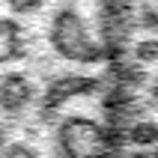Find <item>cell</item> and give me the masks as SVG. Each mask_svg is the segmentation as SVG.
<instances>
[{
    "instance_id": "1",
    "label": "cell",
    "mask_w": 158,
    "mask_h": 158,
    "mask_svg": "<svg viewBox=\"0 0 158 158\" xmlns=\"http://www.w3.org/2000/svg\"><path fill=\"white\" fill-rule=\"evenodd\" d=\"M54 54H60L63 60L72 63H98L105 57V48L93 39L87 21L81 18L78 9L63 6L54 12L51 18V30H48Z\"/></svg>"
},
{
    "instance_id": "7",
    "label": "cell",
    "mask_w": 158,
    "mask_h": 158,
    "mask_svg": "<svg viewBox=\"0 0 158 158\" xmlns=\"http://www.w3.org/2000/svg\"><path fill=\"white\" fill-rule=\"evenodd\" d=\"M134 57H137L140 63L158 60V39H146V42H140L137 48H134Z\"/></svg>"
},
{
    "instance_id": "4",
    "label": "cell",
    "mask_w": 158,
    "mask_h": 158,
    "mask_svg": "<svg viewBox=\"0 0 158 158\" xmlns=\"http://www.w3.org/2000/svg\"><path fill=\"white\" fill-rule=\"evenodd\" d=\"M93 89H96V78H87V75H60V78H54L48 84V89H45V110L60 107L72 96H87Z\"/></svg>"
},
{
    "instance_id": "6",
    "label": "cell",
    "mask_w": 158,
    "mask_h": 158,
    "mask_svg": "<svg viewBox=\"0 0 158 158\" xmlns=\"http://www.w3.org/2000/svg\"><path fill=\"white\" fill-rule=\"evenodd\" d=\"M125 140L131 143V146H140V149L158 146V123H149V119H137V123H131Z\"/></svg>"
},
{
    "instance_id": "2",
    "label": "cell",
    "mask_w": 158,
    "mask_h": 158,
    "mask_svg": "<svg viewBox=\"0 0 158 158\" xmlns=\"http://www.w3.org/2000/svg\"><path fill=\"white\" fill-rule=\"evenodd\" d=\"M57 146L63 158H105L110 152L107 128L89 116H66L57 128Z\"/></svg>"
},
{
    "instance_id": "3",
    "label": "cell",
    "mask_w": 158,
    "mask_h": 158,
    "mask_svg": "<svg viewBox=\"0 0 158 158\" xmlns=\"http://www.w3.org/2000/svg\"><path fill=\"white\" fill-rule=\"evenodd\" d=\"M33 102V84L21 72H6L0 78V110L6 114H21Z\"/></svg>"
},
{
    "instance_id": "13",
    "label": "cell",
    "mask_w": 158,
    "mask_h": 158,
    "mask_svg": "<svg viewBox=\"0 0 158 158\" xmlns=\"http://www.w3.org/2000/svg\"><path fill=\"white\" fill-rule=\"evenodd\" d=\"M0 149H3V128H0Z\"/></svg>"
},
{
    "instance_id": "8",
    "label": "cell",
    "mask_w": 158,
    "mask_h": 158,
    "mask_svg": "<svg viewBox=\"0 0 158 158\" xmlns=\"http://www.w3.org/2000/svg\"><path fill=\"white\" fill-rule=\"evenodd\" d=\"M3 158H39V152L30 146V143H9L6 149H3Z\"/></svg>"
},
{
    "instance_id": "11",
    "label": "cell",
    "mask_w": 158,
    "mask_h": 158,
    "mask_svg": "<svg viewBox=\"0 0 158 158\" xmlns=\"http://www.w3.org/2000/svg\"><path fill=\"white\" fill-rule=\"evenodd\" d=\"M140 24L143 27H158V12L152 6H143V12H140Z\"/></svg>"
},
{
    "instance_id": "5",
    "label": "cell",
    "mask_w": 158,
    "mask_h": 158,
    "mask_svg": "<svg viewBox=\"0 0 158 158\" xmlns=\"http://www.w3.org/2000/svg\"><path fill=\"white\" fill-rule=\"evenodd\" d=\"M24 54L21 45V27L15 18H0V63L18 60Z\"/></svg>"
},
{
    "instance_id": "9",
    "label": "cell",
    "mask_w": 158,
    "mask_h": 158,
    "mask_svg": "<svg viewBox=\"0 0 158 158\" xmlns=\"http://www.w3.org/2000/svg\"><path fill=\"white\" fill-rule=\"evenodd\" d=\"M45 0H9V9L12 12H36Z\"/></svg>"
},
{
    "instance_id": "10",
    "label": "cell",
    "mask_w": 158,
    "mask_h": 158,
    "mask_svg": "<svg viewBox=\"0 0 158 158\" xmlns=\"http://www.w3.org/2000/svg\"><path fill=\"white\" fill-rule=\"evenodd\" d=\"M114 158H158V152H152V149H140V146H137V149L119 152V155L114 152Z\"/></svg>"
},
{
    "instance_id": "12",
    "label": "cell",
    "mask_w": 158,
    "mask_h": 158,
    "mask_svg": "<svg viewBox=\"0 0 158 158\" xmlns=\"http://www.w3.org/2000/svg\"><path fill=\"white\" fill-rule=\"evenodd\" d=\"M152 98H155V102H158V84H155V87H152Z\"/></svg>"
}]
</instances>
